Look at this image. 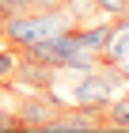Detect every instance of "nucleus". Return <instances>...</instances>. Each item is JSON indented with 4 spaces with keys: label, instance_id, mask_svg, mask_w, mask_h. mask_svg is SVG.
Listing matches in <instances>:
<instances>
[{
    "label": "nucleus",
    "instance_id": "13",
    "mask_svg": "<svg viewBox=\"0 0 129 133\" xmlns=\"http://www.w3.org/2000/svg\"><path fill=\"white\" fill-rule=\"evenodd\" d=\"M114 69H118V76H121V80L129 84V61H121V65H114Z\"/></svg>",
    "mask_w": 129,
    "mask_h": 133
},
{
    "label": "nucleus",
    "instance_id": "11",
    "mask_svg": "<svg viewBox=\"0 0 129 133\" xmlns=\"http://www.w3.org/2000/svg\"><path fill=\"white\" fill-rule=\"evenodd\" d=\"M95 11H103V15H121V11H129V0H95Z\"/></svg>",
    "mask_w": 129,
    "mask_h": 133
},
{
    "label": "nucleus",
    "instance_id": "9",
    "mask_svg": "<svg viewBox=\"0 0 129 133\" xmlns=\"http://www.w3.org/2000/svg\"><path fill=\"white\" fill-rule=\"evenodd\" d=\"M57 0H0V8L8 11V15H27V11H46L53 8Z\"/></svg>",
    "mask_w": 129,
    "mask_h": 133
},
{
    "label": "nucleus",
    "instance_id": "2",
    "mask_svg": "<svg viewBox=\"0 0 129 133\" xmlns=\"http://www.w3.org/2000/svg\"><path fill=\"white\" fill-rule=\"evenodd\" d=\"M121 88V76L114 65H95V69H84L76 72V84H72L69 91V103L72 107H99V110H106V103L118 95Z\"/></svg>",
    "mask_w": 129,
    "mask_h": 133
},
{
    "label": "nucleus",
    "instance_id": "3",
    "mask_svg": "<svg viewBox=\"0 0 129 133\" xmlns=\"http://www.w3.org/2000/svg\"><path fill=\"white\" fill-rule=\"evenodd\" d=\"M57 110H61V107H57L46 91H27L19 103H15L19 129H27V133H42V129H46V122H50Z\"/></svg>",
    "mask_w": 129,
    "mask_h": 133
},
{
    "label": "nucleus",
    "instance_id": "8",
    "mask_svg": "<svg viewBox=\"0 0 129 133\" xmlns=\"http://www.w3.org/2000/svg\"><path fill=\"white\" fill-rule=\"evenodd\" d=\"M19 61H23V50H15L11 42L0 38V88H8V84H11V76H15Z\"/></svg>",
    "mask_w": 129,
    "mask_h": 133
},
{
    "label": "nucleus",
    "instance_id": "4",
    "mask_svg": "<svg viewBox=\"0 0 129 133\" xmlns=\"http://www.w3.org/2000/svg\"><path fill=\"white\" fill-rule=\"evenodd\" d=\"M53 80H57V69L34 61V57H23L19 69H15V76H11V84L15 88H27V91H50Z\"/></svg>",
    "mask_w": 129,
    "mask_h": 133
},
{
    "label": "nucleus",
    "instance_id": "12",
    "mask_svg": "<svg viewBox=\"0 0 129 133\" xmlns=\"http://www.w3.org/2000/svg\"><path fill=\"white\" fill-rule=\"evenodd\" d=\"M0 133H23V129H19V118H15V110H4V107H0Z\"/></svg>",
    "mask_w": 129,
    "mask_h": 133
},
{
    "label": "nucleus",
    "instance_id": "6",
    "mask_svg": "<svg viewBox=\"0 0 129 133\" xmlns=\"http://www.w3.org/2000/svg\"><path fill=\"white\" fill-rule=\"evenodd\" d=\"M72 38H76L84 50H91V53L103 57V46H106V38H110V23H76V27H72Z\"/></svg>",
    "mask_w": 129,
    "mask_h": 133
},
{
    "label": "nucleus",
    "instance_id": "7",
    "mask_svg": "<svg viewBox=\"0 0 129 133\" xmlns=\"http://www.w3.org/2000/svg\"><path fill=\"white\" fill-rule=\"evenodd\" d=\"M103 122L110 129H129V95H114L103 110Z\"/></svg>",
    "mask_w": 129,
    "mask_h": 133
},
{
    "label": "nucleus",
    "instance_id": "14",
    "mask_svg": "<svg viewBox=\"0 0 129 133\" xmlns=\"http://www.w3.org/2000/svg\"><path fill=\"white\" fill-rule=\"evenodd\" d=\"M4 19H8V11H4V8H0V31H4Z\"/></svg>",
    "mask_w": 129,
    "mask_h": 133
},
{
    "label": "nucleus",
    "instance_id": "10",
    "mask_svg": "<svg viewBox=\"0 0 129 133\" xmlns=\"http://www.w3.org/2000/svg\"><path fill=\"white\" fill-rule=\"evenodd\" d=\"M61 8L72 15V23H91V15H95V0H65Z\"/></svg>",
    "mask_w": 129,
    "mask_h": 133
},
{
    "label": "nucleus",
    "instance_id": "1",
    "mask_svg": "<svg viewBox=\"0 0 129 133\" xmlns=\"http://www.w3.org/2000/svg\"><path fill=\"white\" fill-rule=\"evenodd\" d=\"M69 27H76V23H72V15L61 8V4H53V8H46V11L8 15V19H4L0 38L11 42L15 50H27V46H38V42H50V38H57V34H65Z\"/></svg>",
    "mask_w": 129,
    "mask_h": 133
},
{
    "label": "nucleus",
    "instance_id": "15",
    "mask_svg": "<svg viewBox=\"0 0 129 133\" xmlns=\"http://www.w3.org/2000/svg\"><path fill=\"white\" fill-rule=\"evenodd\" d=\"M57 4H65V0H57Z\"/></svg>",
    "mask_w": 129,
    "mask_h": 133
},
{
    "label": "nucleus",
    "instance_id": "5",
    "mask_svg": "<svg viewBox=\"0 0 129 133\" xmlns=\"http://www.w3.org/2000/svg\"><path fill=\"white\" fill-rule=\"evenodd\" d=\"M125 57H129V11H121L110 23V38L103 46V65H121Z\"/></svg>",
    "mask_w": 129,
    "mask_h": 133
}]
</instances>
